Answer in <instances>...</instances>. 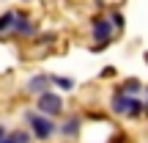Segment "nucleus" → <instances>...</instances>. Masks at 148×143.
<instances>
[{
    "label": "nucleus",
    "mask_w": 148,
    "mask_h": 143,
    "mask_svg": "<svg viewBox=\"0 0 148 143\" xmlns=\"http://www.w3.org/2000/svg\"><path fill=\"white\" fill-rule=\"evenodd\" d=\"M110 107H112V113H118V116H126V118H137V116H143V110H145V105H143V102H137L134 96L123 94L121 88L112 94Z\"/></svg>",
    "instance_id": "f257e3e1"
},
{
    "label": "nucleus",
    "mask_w": 148,
    "mask_h": 143,
    "mask_svg": "<svg viewBox=\"0 0 148 143\" xmlns=\"http://www.w3.org/2000/svg\"><path fill=\"white\" fill-rule=\"evenodd\" d=\"M25 121L30 124L33 135H36L38 140H49L55 135V124L49 121L47 116H38V113H33V110H25Z\"/></svg>",
    "instance_id": "f03ea898"
},
{
    "label": "nucleus",
    "mask_w": 148,
    "mask_h": 143,
    "mask_svg": "<svg viewBox=\"0 0 148 143\" xmlns=\"http://www.w3.org/2000/svg\"><path fill=\"white\" fill-rule=\"evenodd\" d=\"M90 36H93V41H96L93 53H101L104 44L112 39V19H93V25H90Z\"/></svg>",
    "instance_id": "7ed1b4c3"
},
{
    "label": "nucleus",
    "mask_w": 148,
    "mask_h": 143,
    "mask_svg": "<svg viewBox=\"0 0 148 143\" xmlns=\"http://www.w3.org/2000/svg\"><path fill=\"white\" fill-rule=\"evenodd\" d=\"M38 113L60 116V113H63V99H60L55 91H44V94H38Z\"/></svg>",
    "instance_id": "20e7f679"
},
{
    "label": "nucleus",
    "mask_w": 148,
    "mask_h": 143,
    "mask_svg": "<svg viewBox=\"0 0 148 143\" xmlns=\"http://www.w3.org/2000/svg\"><path fill=\"white\" fill-rule=\"evenodd\" d=\"M49 83H52V77H47V74H36V77L27 80V94H44V91H49Z\"/></svg>",
    "instance_id": "39448f33"
},
{
    "label": "nucleus",
    "mask_w": 148,
    "mask_h": 143,
    "mask_svg": "<svg viewBox=\"0 0 148 143\" xmlns=\"http://www.w3.org/2000/svg\"><path fill=\"white\" fill-rule=\"evenodd\" d=\"M11 30H14L16 36H33V33H36V25H33L27 17L16 14V17H14V28H11Z\"/></svg>",
    "instance_id": "423d86ee"
},
{
    "label": "nucleus",
    "mask_w": 148,
    "mask_h": 143,
    "mask_svg": "<svg viewBox=\"0 0 148 143\" xmlns=\"http://www.w3.org/2000/svg\"><path fill=\"white\" fill-rule=\"evenodd\" d=\"M79 127H82L79 116H71L69 121H63V127H60V135H66V138H77V135H79Z\"/></svg>",
    "instance_id": "0eeeda50"
},
{
    "label": "nucleus",
    "mask_w": 148,
    "mask_h": 143,
    "mask_svg": "<svg viewBox=\"0 0 148 143\" xmlns=\"http://www.w3.org/2000/svg\"><path fill=\"white\" fill-rule=\"evenodd\" d=\"M14 11H5V14H0V36H3V33H8L11 28H14Z\"/></svg>",
    "instance_id": "6e6552de"
},
{
    "label": "nucleus",
    "mask_w": 148,
    "mask_h": 143,
    "mask_svg": "<svg viewBox=\"0 0 148 143\" xmlns=\"http://www.w3.org/2000/svg\"><path fill=\"white\" fill-rule=\"evenodd\" d=\"M121 91H123V94H129V96H134V94H140V91H143V85H140V80H126V83H123L121 85Z\"/></svg>",
    "instance_id": "1a4fd4ad"
},
{
    "label": "nucleus",
    "mask_w": 148,
    "mask_h": 143,
    "mask_svg": "<svg viewBox=\"0 0 148 143\" xmlns=\"http://www.w3.org/2000/svg\"><path fill=\"white\" fill-rule=\"evenodd\" d=\"M52 83L58 85V88H63V91H71L74 88V80H69V77H52Z\"/></svg>",
    "instance_id": "9d476101"
},
{
    "label": "nucleus",
    "mask_w": 148,
    "mask_h": 143,
    "mask_svg": "<svg viewBox=\"0 0 148 143\" xmlns=\"http://www.w3.org/2000/svg\"><path fill=\"white\" fill-rule=\"evenodd\" d=\"M110 19H112V22H115V25H112V28H115V30H123V17H121V14H118V11H115V14H112V17H110Z\"/></svg>",
    "instance_id": "9b49d317"
},
{
    "label": "nucleus",
    "mask_w": 148,
    "mask_h": 143,
    "mask_svg": "<svg viewBox=\"0 0 148 143\" xmlns=\"http://www.w3.org/2000/svg\"><path fill=\"white\" fill-rule=\"evenodd\" d=\"M145 110H148V102H145Z\"/></svg>",
    "instance_id": "f8f14e48"
}]
</instances>
